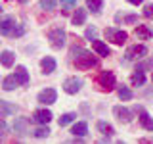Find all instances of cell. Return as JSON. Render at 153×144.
<instances>
[{"label": "cell", "instance_id": "cell-8", "mask_svg": "<svg viewBox=\"0 0 153 144\" xmlns=\"http://www.w3.org/2000/svg\"><path fill=\"white\" fill-rule=\"evenodd\" d=\"M56 100H57V92H56V88H46V90H42V92L38 94V102L44 104V106L54 104Z\"/></svg>", "mask_w": 153, "mask_h": 144}, {"label": "cell", "instance_id": "cell-6", "mask_svg": "<svg viewBox=\"0 0 153 144\" xmlns=\"http://www.w3.org/2000/svg\"><path fill=\"white\" fill-rule=\"evenodd\" d=\"M16 27H17V23H16V19H13L12 16H6V17L0 19V35L12 37L13 31H16Z\"/></svg>", "mask_w": 153, "mask_h": 144}, {"label": "cell", "instance_id": "cell-24", "mask_svg": "<svg viewBox=\"0 0 153 144\" xmlns=\"http://www.w3.org/2000/svg\"><path fill=\"white\" fill-rule=\"evenodd\" d=\"M98 131L102 133V134H105V136L109 138V136H111V134L115 133V129H113L109 123H105V121H98Z\"/></svg>", "mask_w": 153, "mask_h": 144}, {"label": "cell", "instance_id": "cell-36", "mask_svg": "<svg viewBox=\"0 0 153 144\" xmlns=\"http://www.w3.org/2000/svg\"><path fill=\"white\" fill-rule=\"evenodd\" d=\"M19 2H27V0H19Z\"/></svg>", "mask_w": 153, "mask_h": 144}, {"label": "cell", "instance_id": "cell-37", "mask_svg": "<svg viewBox=\"0 0 153 144\" xmlns=\"http://www.w3.org/2000/svg\"><path fill=\"white\" fill-rule=\"evenodd\" d=\"M0 14H2V6H0Z\"/></svg>", "mask_w": 153, "mask_h": 144}, {"label": "cell", "instance_id": "cell-20", "mask_svg": "<svg viewBox=\"0 0 153 144\" xmlns=\"http://www.w3.org/2000/svg\"><path fill=\"white\" fill-rule=\"evenodd\" d=\"M86 21V8H76V12L73 14V25H84Z\"/></svg>", "mask_w": 153, "mask_h": 144}, {"label": "cell", "instance_id": "cell-31", "mask_svg": "<svg viewBox=\"0 0 153 144\" xmlns=\"http://www.w3.org/2000/svg\"><path fill=\"white\" fill-rule=\"evenodd\" d=\"M143 16L146 17H153V4H146V6H143Z\"/></svg>", "mask_w": 153, "mask_h": 144}, {"label": "cell", "instance_id": "cell-30", "mask_svg": "<svg viewBox=\"0 0 153 144\" xmlns=\"http://www.w3.org/2000/svg\"><path fill=\"white\" fill-rule=\"evenodd\" d=\"M96 35H98V29H96V27H88V29H86V33H84V37L88 38V40H94Z\"/></svg>", "mask_w": 153, "mask_h": 144}, {"label": "cell", "instance_id": "cell-19", "mask_svg": "<svg viewBox=\"0 0 153 144\" xmlns=\"http://www.w3.org/2000/svg\"><path fill=\"white\" fill-rule=\"evenodd\" d=\"M71 133L75 134V136H84L86 133H88V123L86 121H79L73 125V129H71Z\"/></svg>", "mask_w": 153, "mask_h": 144}, {"label": "cell", "instance_id": "cell-17", "mask_svg": "<svg viewBox=\"0 0 153 144\" xmlns=\"http://www.w3.org/2000/svg\"><path fill=\"white\" fill-rule=\"evenodd\" d=\"M27 127H29V119L27 117H17L16 123H13V131H16L17 134H25Z\"/></svg>", "mask_w": 153, "mask_h": 144}, {"label": "cell", "instance_id": "cell-1", "mask_svg": "<svg viewBox=\"0 0 153 144\" xmlns=\"http://www.w3.org/2000/svg\"><path fill=\"white\" fill-rule=\"evenodd\" d=\"M98 65V60L88 50H82L79 56H75V67L76 69H92Z\"/></svg>", "mask_w": 153, "mask_h": 144}, {"label": "cell", "instance_id": "cell-2", "mask_svg": "<svg viewBox=\"0 0 153 144\" xmlns=\"http://www.w3.org/2000/svg\"><path fill=\"white\" fill-rule=\"evenodd\" d=\"M48 40H50V44L54 48H63L65 40H67V35H65V31L61 27H56V29H52V31L48 33Z\"/></svg>", "mask_w": 153, "mask_h": 144}, {"label": "cell", "instance_id": "cell-25", "mask_svg": "<svg viewBox=\"0 0 153 144\" xmlns=\"http://www.w3.org/2000/svg\"><path fill=\"white\" fill-rule=\"evenodd\" d=\"M75 117H76V113H73V112H69V113H63V115L59 117V127H65V125L73 123V121H75Z\"/></svg>", "mask_w": 153, "mask_h": 144}, {"label": "cell", "instance_id": "cell-13", "mask_svg": "<svg viewBox=\"0 0 153 144\" xmlns=\"http://www.w3.org/2000/svg\"><path fill=\"white\" fill-rule=\"evenodd\" d=\"M40 67H42V73H46V75L54 73V71H56V60H54L52 56H46V58H42V62H40Z\"/></svg>", "mask_w": 153, "mask_h": 144}, {"label": "cell", "instance_id": "cell-7", "mask_svg": "<svg viewBox=\"0 0 153 144\" xmlns=\"http://www.w3.org/2000/svg\"><path fill=\"white\" fill-rule=\"evenodd\" d=\"M82 88V79H76V77H69L63 81V90L67 94H76Z\"/></svg>", "mask_w": 153, "mask_h": 144}, {"label": "cell", "instance_id": "cell-29", "mask_svg": "<svg viewBox=\"0 0 153 144\" xmlns=\"http://www.w3.org/2000/svg\"><path fill=\"white\" fill-rule=\"evenodd\" d=\"M76 4V0H61V12L63 14H69L71 8Z\"/></svg>", "mask_w": 153, "mask_h": 144}, {"label": "cell", "instance_id": "cell-4", "mask_svg": "<svg viewBox=\"0 0 153 144\" xmlns=\"http://www.w3.org/2000/svg\"><path fill=\"white\" fill-rule=\"evenodd\" d=\"M98 83L100 86H102L103 90H113L115 88V85H117V79H115V75H113V71H102L98 77Z\"/></svg>", "mask_w": 153, "mask_h": 144}, {"label": "cell", "instance_id": "cell-10", "mask_svg": "<svg viewBox=\"0 0 153 144\" xmlns=\"http://www.w3.org/2000/svg\"><path fill=\"white\" fill-rule=\"evenodd\" d=\"M113 113H115V117H117L121 123H130V121H132V112H130L128 108L115 106V108H113Z\"/></svg>", "mask_w": 153, "mask_h": 144}, {"label": "cell", "instance_id": "cell-23", "mask_svg": "<svg viewBox=\"0 0 153 144\" xmlns=\"http://www.w3.org/2000/svg\"><path fill=\"white\" fill-rule=\"evenodd\" d=\"M19 83H17V79H16V75H8L6 79L2 81V86H4V90H13L17 86Z\"/></svg>", "mask_w": 153, "mask_h": 144}, {"label": "cell", "instance_id": "cell-34", "mask_svg": "<svg viewBox=\"0 0 153 144\" xmlns=\"http://www.w3.org/2000/svg\"><path fill=\"white\" fill-rule=\"evenodd\" d=\"M124 21H128V23H134V21H138V17H136V16H126V17H124Z\"/></svg>", "mask_w": 153, "mask_h": 144}, {"label": "cell", "instance_id": "cell-18", "mask_svg": "<svg viewBox=\"0 0 153 144\" xmlns=\"http://www.w3.org/2000/svg\"><path fill=\"white\" fill-rule=\"evenodd\" d=\"M13 75H16V79H17L19 85H27V83H29V73H27V69H25L23 65H17V67H16V73H13Z\"/></svg>", "mask_w": 153, "mask_h": 144}, {"label": "cell", "instance_id": "cell-15", "mask_svg": "<svg viewBox=\"0 0 153 144\" xmlns=\"http://www.w3.org/2000/svg\"><path fill=\"white\" fill-rule=\"evenodd\" d=\"M92 48H94L96 52H98L100 56H103V58H107L109 54H111L109 46H107V44H103L102 40H98V38H94V40H92Z\"/></svg>", "mask_w": 153, "mask_h": 144}, {"label": "cell", "instance_id": "cell-11", "mask_svg": "<svg viewBox=\"0 0 153 144\" xmlns=\"http://www.w3.org/2000/svg\"><path fill=\"white\" fill-rule=\"evenodd\" d=\"M52 112L50 110H36L35 113H33V121H36L38 125H48L52 121Z\"/></svg>", "mask_w": 153, "mask_h": 144}, {"label": "cell", "instance_id": "cell-22", "mask_svg": "<svg viewBox=\"0 0 153 144\" xmlns=\"http://www.w3.org/2000/svg\"><path fill=\"white\" fill-rule=\"evenodd\" d=\"M130 83H132L134 86H142L143 83H146V75H143V71H140V69L134 71L132 77H130Z\"/></svg>", "mask_w": 153, "mask_h": 144}, {"label": "cell", "instance_id": "cell-16", "mask_svg": "<svg viewBox=\"0 0 153 144\" xmlns=\"http://www.w3.org/2000/svg\"><path fill=\"white\" fill-rule=\"evenodd\" d=\"M17 112V106L6 102V100H0V117H6V115H12Z\"/></svg>", "mask_w": 153, "mask_h": 144}, {"label": "cell", "instance_id": "cell-14", "mask_svg": "<svg viewBox=\"0 0 153 144\" xmlns=\"http://www.w3.org/2000/svg\"><path fill=\"white\" fill-rule=\"evenodd\" d=\"M13 62H16V54H13L12 50H4L0 52V64H2L4 67H12Z\"/></svg>", "mask_w": 153, "mask_h": 144}, {"label": "cell", "instance_id": "cell-38", "mask_svg": "<svg viewBox=\"0 0 153 144\" xmlns=\"http://www.w3.org/2000/svg\"><path fill=\"white\" fill-rule=\"evenodd\" d=\"M151 81H153V75H151Z\"/></svg>", "mask_w": 153, "mask_h": 144}, {"label": "cell", "instance_id": "cell-35", "mask_svg": "<svg viewBox=\"0 0 153 144\" xmlns=\"http://www.w3.org/2000/svg\"><path fill=\"white\" fill-rule=\"evenodd\" d=\"M128 2H130V4H134V6H138V4H142L143 0H128Z\"/></svg>", "mask_w": 153, "mask_h": 144}, {"label": "cell", "instance_id": "cell-5", "mask_svg": "<svg viewBox=\"0 0 153 144\" xmlns=\"http://www.w3.org/2000/svg\"><path fill=\"white\" fill-rule=\"evenodd\" d=\"M143 56H147V48L143 44H134L126 50L124 54V62H130V60H142Z\"/></svg>", "mask_w": 153, "mask_h": 144}, {"label": "cell", "instance_id": "cell-3", "mask_svg": "<svg viewBox=\"0 0 153 144\" xmlns=\"http://www.w3.org/2000/svg\"><path fill=\"white\" fill-rule=\"evenodd\" d=\"M105 37H107V40H111L113 44H124L126 42L128 35L121 29H115V27H107L105 29Z\"/></svg>", "mask_w": 153, "mask_h": 144}, {"label": "cell", "instance_id": "cell-27", "mask_svg": "<svg viewBox=\"0 0 153 144\" xmlns=\"http://www.w3.org/2000/svg\"><path fill=\"white\" fill-rule=\"evenodd\" d=\"M56 4H57V0H40V8L46 10V12L56 10Z\"/></svg>", "mask_w": 153, "mask_h": 144}, {"label": "cell", "instance_id": "cell-28", "mask_svg": "<svg viewBox=\"0 0 153 144\" xmlns=\"http://www.w3.org/2000/svg\"><path fill=\"white\" fill-rule=\"evenodd\" d=\"M119 98L121 100H130L132 98V90L128 88V86H121V88H119Z\"/></svg>", "mask_w": 153, "mask_h": 144}, {"label": "cell", "instance_id": "cell-33", "mask_svg": "<svg viewBox=\"0 0 153 144\" xmlns=\"http://www.w3.org/2000/svg\"><path fill=\"white\" fill-rule=\"evenodd\" d=\"M6 131H8V125H6V121L4 119H0V138L6 134Z\"/></svg>", "mask_w": 153, "mask_h": 144}, {"label": "cell", "instance_id": "cell-21", "mask_svg": "<svg viewBox=\"0 0 153 144\" xmlns=\"http://www.w3.org/2000/svg\"><path fill=\"white\" fill-rule=\"evenodd\" d=\"M86 6H88V10L92 14L98 16V14L103 10V0H86Z\"/></svg>", "mask_w": 153, "mask_h": 144}, {"label": "cell", "instance_id": "cell-26", "mask_svg": "<svg viewBox=\"0 0 153 144\" xmlns=\"http://www.w3.org/2000/svg\"><path fill=\"white\" fill-rule=\"evenodd\" d=\"M33 134H35L36 138H46L48 134H50V129H48L46 125H42V127H38V129H35V131H33Z\"/></svg>", "mask_w": 153, "mask_h": 144}, {"label": "cell", "instance_id": "cell-32", "mask_svg": "<svg viewBox=\"0 0 153 144\" xmlns=\"http://www.w3.org/2000/svg\"><path fill=\"white\" fill-rule=\"evenodd\" d=\"M138 69H140V71L153 69V60H147V62H143V64H140V65H138Z\"/></svg>", "mask_w": 153, "mask_h": 144}, {"label": "cell", "instance_id": "cell-9", "mask_svg": "<svg viewBox=\"0 0 153 144\" xmlns=\"http://www.w3.org/2000/svg\"><path fill=\"white\" fill-rule=\"evenodd\" d=\"M136 112L140 113V125H142V127L146 129V131H153V117H151V115L147 113L142 106H138Z\"/></svg>", "mask_w": 153, "mask_h": 144}, {"label": "cell", "instance_id": "cell-12", "mask_svg": "<svg viewBox=\"0 0 153 144\" xmlns=\"http://www.w3.org/2000/svg\"><path fill=\"white\" fill-rule=\"evenodd\" d=\"M134 35L138 40H149V38H153V31L147 25H138L134 29Z\"/></svg>", "mask_w": 153, "mask_h": 144}]
</instances>
